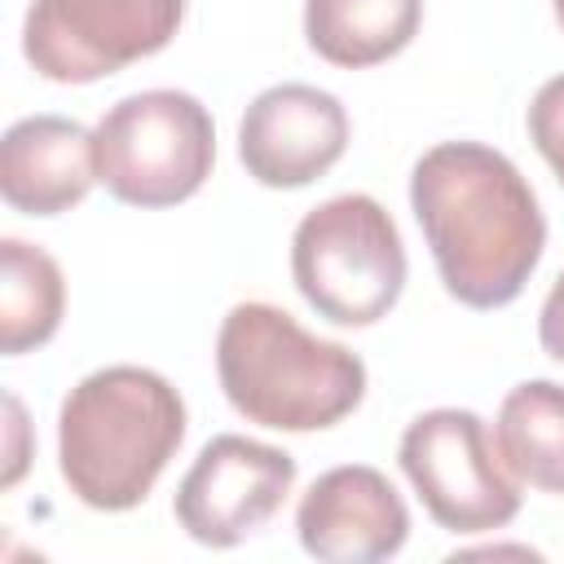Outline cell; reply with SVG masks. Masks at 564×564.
I'll list each match as a JSON object with an SVG mask.
<instances>
[{
	"instance_id": "obj_11",
	"label": "cell",
	"mask_w": 564,
	"mask_h": 564,
	"mask_svg": "<svg viewBox=\"0 0 564 564\" xmlns=\"http://www.w3.org/2000/svg\"><path fill=\"white\" fill-rule=\"evenodd\" d=\"M97 185V141L79 119L26 115L0 141V194L22 216H62Z\"/></svg>"
},
{
	"instance_id": "obj_6",
	"label": "cell",
	"mask_w": 564,
	"mask_h": 564,
	"mask_svg": "<svg viewBox=\"0 0 564 564\" xmlns=\"http://www.w3.org/2000/svg\"><path fill=\"white\" fill-rule=\"evenodd\" d=\"M397 463L445 533H494L520 516V480L476 410L441 405L410 419Z\"/></svg>"
},
{
	"instance_id": "obj_10",
	"label": "cell",
	"mask_w": 564,
	"mask_h": 564,
	"mask_svg": "<svg viewBox=\"0 0 564 564\" xmlns=\"http://www.w3.org/2000/svg\"><path fill=\"white\" fill-rule=\"evenodd\" d=\"M295 533L300 546L322 564H375L405 546L410 511L379 467L344 463L304 489Z\"/></svg>"
},
{
	"instance_id": "obj_2",
	"label": "cell",
	"mask_w": 564,
	"mask_h": 564,
	"mask_svg": "<svg viewBox=\"0 0 564 564\" xmlns=\"http://www.w3.org/2000/svg\"><path fill=\"white\" fill-rule=\"evenodd\" d=\"M185 427V401L159 370L101 366L57 410V471L84 507L132 511L176 458Z\"/></svg>"
},
{
	"instance_id": "obj_16",
	"label": "cell",
	"mask_w": 564,
	"mask_h": 564,
	"mask_svg": "<svg viewBox=\"0 0 564 564\" xmlns=\"http://www.w3.org/2000/svg\"><path fill=\"white\" fill-rule=\"evenodd\" d=\"M538 339H542V352L564 366V269H560V278L551 282V291H546V300H542Z\"/></svg>"
},
{
	"instance_id": "obj_8",
	"label": "cell",
	"mask_w": 564,
	"mask_h": 564,
	"mask_svg": "<svg viewBox=\"0 0 564 564\" xmlns=\"http://www.w3.org/2000/svg\"><path fill=\"white\" fill-rule=\"evenodd\" d=\"M295 489V458L278 445L220 432L212 436L176 485L172 516L198 542L229 551L260 533Z\"/></svg>"
},
{
	"instance_id": "obj_18",
	"label": "cell",
	"mask_w": 564,
	"mask_h": 564,
	"mask_svg": "<svg viewBox=\"0 0 564 564\" xmlns=\"http://www.w3.org/2000/svg\"><path fill=\"white\" fill-rule=\"evenodd\" d=\"M551 9H555V22L564 26V0H551Z\"/></svg>"
},
{
	"instance_id": "obj_12",
	"label": "cell",
	"mask_w": 564,
	"mask_h": 564,
	"mask_svg": "<svg viewBox=\"0 0 564 564\" xmlns=\"http://www.w3.org/2000/svg\"><path fill=\"white\" fill-rule=\"evenodd\" d=\"M423 26V0H304L308 48L344 70L397 57Z\"/></svg>"
},
{
	"instance_id": "obj_1",
	"label": "cell",
	"mask_w": 564,
	"mask_h": 564,
	"mask_svg": "<svg viewBox=\"0 0 564 564\" xmlns=\"http://www.w3.org/2000/svg\"><path fill=\"white\" fill-rule=\"evenodd\" d=\"M410 207L445 291L467 308L511 304L542 251L546 216L520 167L480 141H441L410 172Z\"/></svg>"
},
{
	"instance_id": "obj_5",
	"label": "cell",
	"mask_w": 564,
	"mask_h": 564,
	"mask_svg": "<svg viewBox=\"0 0 564 564\" xmlns=\"http://www.w3.org/2000/svg\"><path fill=\"white\" fill-rule=\"evenodd\" d=\"M93 141L97 181L128 207H176L207 185L216 163V123L181 88L119 97L93 128Z\"/></svg>"
},
{
	"instance_id": "obj_17",
	"label": "cell",
	"mask_w": 564,
	"mask_h": 564,
	"mask_svg": "<svg viewBox=\"0 0 564 564\" xmlns=\"http://www.w3.org/2000/svg\"><path fill=\"white\" fill-rule=\"evenodd\" d=\"M4 405H9V467H4V489H9V485H18V476H22V467H26V454H22V432H26V423H22L18 397H4Z\"/></svg>"
},
{
	"instance_id": "obj_9",
	"label": "cell",
	"mask_w": 564,
	"mask_h": 564,
	"mask_svg": "<svg viewBox=\"0 0 564 564\" xmlns=\"http://www.w3.org/2000/svg\"><path fill=\"white\" fill-rule=\"evenodd\" d=\"M348 110L313 84L264 88L238 123V159L269 189H300L326 176L348 150Z\"/></svg>"
},
{
	"instance_id": "obj_13",
	"label": "cell",
	"mask_w": 564,
	"mask_h": 564,
	"mask_svg": "<svg viewBox=\"0 0 564 564\" xmlns=\"http://www.w3.org/2000/svg\"><path fill=\"white\" fill-rule=\"evenodd\" d=\"M494 441L520 485L564 494V383L524 379L516 383L494 423Z\"/></svg>"
},
{
	"instance_id": "obj_15",
	"label": "cell",
	"mask_w": 564,
	"mask_h": 564,
	"mask_svg": "<svg viewBox=\"0 0 564 564\" xmlns=\"http://www.w3.org/2000/svg\"><path fill=\"white\" fill-rule=\"evenodd\" d=\"M524 123H529V141L538 145V154L551 163V172H555L560 185H564V75L546 79V84L533 93Z\"/></svg>"
},
{
	"instance_id": "obj_3",
	"label": "cell",
	"mask_w": 564,
	"mask_h": 564,
	"mask_svg": "<svg viewBox=\"0 0 564 564\" xmlns=\"http://www.w3.org/2000/svg\"><path fill=\"white\" fill-rule=\"evenodd\" d=\"M216 379L247 423L273 432L335 427L366 397V361L348 344L308 335L286 308L264 300L225 313L216 335Z\"/></svg>"
},
{
	"instance_id": "obj_14",
	"label": "cell",
	"mask_w": 564,
	"mask_h": 564,
	"mask_svg": "<svg viewBox=\"0 0 564 564\" xmlns=\"http://www.w3.org/2000/svg\"><path fill=\"white\" fill-rule=\"evenodd\" d=\"M66 313V278L57 260L22 238L0 242V348L22 357L44 348Z\"/></svg>"
},
{
	"instance_id": "obj_4",
	"label": "cell",
	"mask_w": 564,
	"mask_h": 564,
	"mask_svg": "<svg viewBox=\"0 0 564 564\" xmlns=\"http://www.w3.org/2000/svg\"><path fill=\"white\" fill-rule=\"evenodd\" d=\"M405 242L370 194H335L291 234V278L304 304L335 326H375L405 291Z\"/></svg>"
},
{
	"instance_id": "obj_7",
	"label": "cell",
	"mask_w": 564,
	"mask_h": 564,
	"mask_svg": "<svg viewBox=\"0 0 564 564\" xmlns=\"http://www.w3.org/2000/svg\"><path fill=\"white\" fill-rule=\"evenodd\" d=\"M181 18L185 0H31L22 53L53 84H97L167 48Z\"/></svg>"
}]
</instances>
